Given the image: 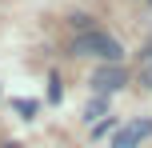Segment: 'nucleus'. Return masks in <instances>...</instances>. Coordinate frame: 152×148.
Masks as SVG:
<instances>
[{"label": "nucleus", "instance_id": "f257e3e1", "mask_svg": "<svg viewBox=\"0 0 152 148\" xmlns=\"http://www.w3.org/2000/svg\"><path fill=\"white\" fill-rule=\"evenodd\" d=\"M72 56H100V60H108V64H120L124 48H120V40H116V36L92 28V32H80V36L72 40Z\"/></svg>", "mask_w": 152, "mask_h": 148}, {"label": "nucleus", "instance_id": "f03ea898", "mask_svg": "<svg viewBox=\"0 0 152 148\" xmlns=\"http://www.w3.org/2000/svg\"><path fill=\"white\" fill-rule=\"evenodd\" d=\"M124 84H128V72H124L120 64H104V68L92 72V88H96V96H112V92H120Z\"/></svg>", "mask_w": 152, "mask_h": 148}, {"label": "nucleus", "instance_id": "7ed1b4c3", "mask_svg": "<svg viewBox=\"0 0 152 148\" xmlns=\"http://www.w3.org/2000/svg\"><path fill=\"white\" fill-rule=\"evenodd\" d=\"M148 136H152V120H132L112 136V148H140Z\"/></svg>", "mask_w": 152, "mask_h": 148}, {"label": "nucleus", "instance_id": "20e7f679", "mask_svg": "<svg viewBox=\"0 0 152 148\" xmlns=\"http://www.w3.org/2000/svg\"><path fill=\"white\" fill-rule=\"evenodd\" d=\"M104 112H108V100H104V96H96V100L88 104V120H100Z\"/></svg>", "mask_w": 152, "mask_h": 148}, {"label": "nucleus", "instance_id": "39448f33", "mask_svg": "<svg viewBox=\"0 0 152 148\" xmlns=\"http://www.w3.org/2000/svg\"><path fill=\"white\" fill-rule=\"evenodd\" d=\"M140 80H144V84L152 88V48L144 52V60H140Z\"/></svg>", "mask_w": 152, "mask_h": 148}, {"label": "nucleus", "instance_id": "423d86ee", "mask_svg": "<svg viewBox=\"0 0 152 148\" xmlns=\"http://www.w3.org/2000/svg\"><path fill=\"white\" fill-rule=\"evenodd\" d=\"M72 28H80V32H92V16H72Z\"/></svg>", "mask_w": 152, "mask_h": 148}, {"label": "nucleus", "instance_id": "0eeeda50", "mask_svg": "<svg viewBox=\"0 0 152 148\" xmlns=\"http://www.w3.org/2000/svg\"><path fill=\"white\" fill-rule=\"evenodd\" d=\"M16 108H20L24 116H32V112H36V104H32V100H16Z\"/></svg>", "mask_w": 152, "mask_h": 148}, {"label": "nucleus", "instance_id": "6e6552de", "mask_svg": "<svg viewBox=\"0 0 152 148\" xmlns=\"http://www.w3.org/2000/svg\"><path fill=\"white\" fill-rule=\"evenodd\" d=\"M0 148H20V144H0Z\"/></svg>", "mask_w": 152, "mask_h": 148}]
</instances>
